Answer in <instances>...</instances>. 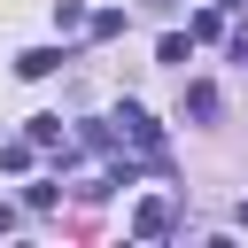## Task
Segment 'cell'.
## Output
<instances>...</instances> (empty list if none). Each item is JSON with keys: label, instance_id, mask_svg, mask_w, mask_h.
<instances>
[{"label": "cell", "instance_id": "cell-5", "mask_svg": "<svg viewBox=\"0 0 248 248\" xmlns=\"http://www.w3.org/2000/svg\"><path fill=\"white\" fill-rule=\"evenodd\" d=\"M23 140H31V147H62V116H31Z\"/></svg>", "mask_w": 248, "mask_h": 248}, {"label": "cell", "instance_id": "cell-1", "mask_svg": "<svg viewBox=\"0 0 248 248\" xmlns=\"http://www.w3.org/2000/svg\"><path fill=\"white\" fill-rule=\"evenodd\" d=\"M116 124H124V140H132V147H147V163H163V124H155L147 108H132V101H124V116H116Z\"/></svg>", "mask_w": 248, "mask_h": 248}, {"label": "cell", "instance_id": "cell-3", "mask_svg": "<svg viewBox=\"0 0 248 248\" xmlns=\"http://www.w3.org/2000/svg\"><path fill=\"white\" fill-rule=\"evenodd\" d=\"M186 116H194V124H209V116H217V85H209V78H194V85H186Z\"/></svg>", "mask_w": 248, "mask_h": 248}, {"label": "cell", "instance_id": "cell-4", "mask_svg": "<svg viewBox=\"0 0 248 248\" xmlns=\"http://www.w3.org/2000/svg\"><path fill=\"white\" fill-rule=\"evenodd\" d=\"M46 70H62V54H54V46H31V54H16V78H46Z\"/></svg>", "mask_w": 248, "mask_h": 248}, {"label": "cell", "instance_id": "cell-6", "mask_svg": "<svg viewBox=\"0 0 248 248\" xmlns=\"http://www.w3.org/2000/svg\"><path fill=\"white\" fill-rule=\"evenodd\" d=\"M85 31H93V39H116V31H124V8H101V16H85Z\"/></svg>", "mask_w": 248, "mask_h": 248}, {"label": "cell", "instance_id": "cell-2", "mask_svg": "<svg viewBox=\"0 0 248 248\" xmlns=\"http://www.w3.org/2000/svg\"><path fill=\"white\" fill-rule=\"evenodd\" d=\"M163 232H170V202H163V194H147V202L132 209V240H163Z\"/></svg>", "mask_w": 248, "mask_h": 248}]
</instances>
